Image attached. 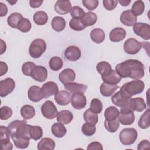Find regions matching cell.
Wrapping results in <instances>:
<instances>
[{"label": "cell", "mask_w": 150, "mask_h": 150, "mask_svg": "<svg viewBox=\"0 0 150 150\" xmlns=\"http://www.w3.org/2000/svg\"><path fill=\"white\" fill-rule=\"evenodd\" d=\"M144 70L145 67L140 61L129 59L118 64L115 70L121 78L140 79L145 75Z\"/></svg>", "instance_id": "1"}, {"label": "cell", "mask_w": 150, "mask_h": 150, "mask_svg": "<svg viewBox=\"0 0 150 150\" xmlns=\"http://www.w3.org/2000/svg\"><path fill=\"white\" fill-rule=\"evenodd\" d=\"M31 125L27 124L26 120H15L8 125L11 138H21L30 140L31 139L29 129Z\"/></svg>", "instance_id": "2"}, {"label": "cell", "mask_w": 150, "mask_h": 150, "mask_svg": "<svg viewBox=\"0 0 150 150\" xmlns=\"http://www.w3.org/2000/svg\"><path fill=\"white\" fill-rule=\"evenodd\" d=\"M144 88L145 84L144 81L141 80L135 79L125 83L120 89L132 97V96L141 93L144 91Z\"/></svg>", "instance_id": "3"}, {"label": "cell", "mask_w": 150, "mask_h": 150, "mask_svg": "<svg viewBox=\"0 0 150 150\" xmlns=\"http://www.w3.org/2000/svg\"><path fill=\"white\" fill-rule=\"evenodd\" d=\"M46 44L44 40L42 39H36L30 43L29 47V53L30 56L35 59L39 58L45 52Z\"/></svg>", "instance_id": "4"}, {"label": "cell", "mask_w": 150, "mask_h": 150, "mask_svg": "<svg viewBox=\"0 0 150 150\" xmlns=\"http://www.w3.org/2000/svg\"><path fill=\"white\" fill-rule=\"evenodd\" d=\"M138 137V132L135 128H127L121 131L119 134V139L121 143L124 145L133 144Z\"/></svg>", "instance_id": "5"}, {"label": "cell", "mask_w": 150, "mask_h": 150, "mask_svg": "<svg viewBox=\"0 0 150 150\" xmlns=\"http://www.w3.org/2000/svg\"><path fill=\"white\" fill-rule=\"evenodd\" d=\"M118 120L122 125H129L135 121V115L132 111L128 106L122 107L118 116Z\"/></svg>", "instance_id": "6"}, {"label": "cell", "mask_w": 150, "mask_h": 150, "mask_svg": "<svg viewBox=\"0 0 150 150\" xmlns=\"http://www.w3.org/2000/svg\"><path fill=\"white\" fill-rule=\"evenodd\" d=\"M41 112L43 117L52 120L57 117L58 111L53 103L50 100L46 101L41 107Z\"/></svg>", "instance_id": "7"}, {"label": "cell", "mask_w": 150, "mask_h": 150, "mask_svg": "<svg viewBox=\"0 0 150 150\" xmlns=\"http://www.w3.org/2000/svg\"><path fill=\"white\" fill-rule=\"evenodd\" d=\"M10 132L8 127H0V145L2 150H11L13 145L10 142Z\"/></svg>", "instance_id": "8"}, {"label": "cell", "mask_w": 150, "mask_h": 150, "mask_svg": "<svg viewBox=\"0 0 150 150\" xmlns=\"http://www.w3.org/2000/svg\"><path fill=\"white\" fill-rule=\"evenodd\" d=\"M131 98V96L120 89L112 96L111 101L114 105L122 108L128 106Z\"/></svg>", "instance_id": "9"}, {"label": "cell", "mask_w": 150, "mask_h": 150, "mask_svg": "<svg viewBox=\"0 0 150 150\" xmlns=\"http://www.w3.org/2000/svg\"><path fill=\"white\" fill-rule=\"evenodd\" d=\"M133 30L135 35L144 39H150V25L143 22H137L133 26Z\"/></svg>", "instance_id": "10"}, {"label": "cell", "mask_w": 150, "mask_h": 150, "mask_svg": "<svg viewBox=\"0 0 150 150\" xmlns=\"http://www.w3.org/2000/svg\"><path fill=\"white\" fill-rule=\"evenodd\" d=\"M142 44L134 38H129L124 43V50L129 54H135L141 49Z\"/></svg>", "instance_id": "11"}, {"label": "cell", "mask_w": 150, "mask_h": 150, "mask_svg": "<svg viewBox=\"0 0 150 150\" xmlns=\"http://www.w3.org/2000/svg\"><path fill=\"white\" fill-rule=\"evenodd\" d=\"M15 87L14 80L10 77H7L0 81V96L5 97L10 94Z\"/></svg>", "instance_id": "12"}, {"label": "cell", "mask_w": 150, "mask_h": 150, "mask_svg": "<svg viewBox=\"0 0 150 150\" xmlns=\"http://www.w3.org/2000/svg\"><path fill=\"white\" fill-rule=\"evenodd\" d=\"M71 105L77 110L84 108L87 104V99L83 93L73 94L71 97Z\"/></svg>", "instance_id": "13"}, {"label": "cell", "mask_w": 150, "mask_h": 150, "mask_svg": "<svg viewBox=\"0 0 150 150\" xmlns=\"http://www.w3.org/2000/svg\"><path fill=\"white\" fill-rule=\"evenodd\" d=\"M41 91L44 98H48L51 96H55L59 91V88L55 82L47 81L42 86Z\"/></svg>", "instance_id": "14"}, {"label": "cell", "mask_w": 150, "mask_h": 150, "mask_svg": "<svg viewBox=\"0 0 150 150\" xmlns=\"http://www.w3.org/2000/svg\"><path fill=\"white\" fill-rule=\"evenodd\" d=\"M30 77L35 81H45L47 77V70L44 66H36L31 73Z\"/></svg>", "instance_id": "15"}, {"label": "cell", "mask_w": 150, "mask_h": 150, "mask_svg": "<svg viewBox=\"0 0 150 150\" xmlns=\"http://www.w3.org/2000/svg\"><path fill=\"white\" fill-rule=\"evenodd\" d=\"M121 22L125 26H134L137 23V16L134 15L131 10H126L122 12L120 18Z\"/></svg>", "instance_id": "16"}, {"label": "cell", "mask_w": 150, "mask_h": 150, "mask_svg": "<svg viewBox=\"0 0 150 150\" xmlns=\"http://www.w3.org/2000/svg\"><path fill=\"white\" fill-rule=\"evenodd\" d=\"M54 9L59 14H67L71 9V4L69 0H58L54 5Z\"/></svg>", "instance_id": "17"}, {"label": "cell", "mask_w": 150, "mask_h": 150, "mask_svg": "<svg viewBox=\"0 0 150 150\" xmlns=\"http://www.w3.org/2000/svg\"><path fill=\"white\" fill-rule=\"evenodd\" d=\"M65 57L70 61L74 62L79 60L81 56L80 49L76 46H70L64 51Z\"/></svg>", "instance_id": "18"}, {"label": "cell", "mask_w": 150, "mask_h": 150, "mask_svg": "<svg viewBox=\"0 0 150 150\" xmlns=\"http://www.w3.org/2000/svg\"><path fill=\"white\" fill-rule=\"evenodd\" d=\"M128 107L132 111L141 112L146 108V103L145 100L141 97H136L131 98Z\"/></svg>", "instance_id": "19"}, {"label": "cell", "mask_w": 150, "mask_h": 150, "mask_svg": "<svg viewBox=\"0 0 150 150\" xmlns=\"http://www.w3.org/2000/svg\"><path fill=\"white\" fill-rule=\"evenodd\" d=\"M76 78V74L74 70L71 69L67 68L62 70L59 75V79L63 84H66L73 82Z\"/></svg>", "instance_id": "20"}, {"label": "cell", "mask_w": 150, "mask_h": 150, "mask_svg": "<svg viewBox=\"0 0 150 150\" xmlns=\"http://www.w3.org/2000/svg\"><path fill=\"white\" fill-rule=\"evenodd\" d=\"M28 98L33 102H38L44 98L41 88L37 86H31L28 91Z\"/></svg>", "instance_id": "21"}, {"label": "cell", "mask_w": 150, "mask_h": 150, "mask_svg": "<svg viewBox=\"0 0 150 150\" xmlns=\"http://www.w3.org/2000/svg\"><path fill=\"white\" fill-rule=\"evenodd\" d=\"M126 36V31L121 27H117L111 30L109 35L110 40L112 42H119Z\"/></svg>", "instance_id": "22"}, {"label": "cell", "mask_w": 150, "mask_h": 150, "mask_svg": "<svg viewBox=\"0 0 150 150\" xmlns=\"http://www.w3.org/2000/svg\"><path fill=\"white\" fill-rule=\"evenodd\" d=\"M71 97L70 93L66 90H60L54 96V100L57 104L66 105L70 103Z\"/></svg>", "instance_id": "23"}, {"label": "cell", "mask_w": 150, "mask_h": 150, "mask_svg": "<svg viewBox=\"0 0 150 150\" xmlns=\"http://www.w3.org/2000/svg\"><path fill=\"white\" fill-rule=\"evenodd\" d=\"M101 79L103 82L111 85H117L121 80V78L117 73L115 70L112 69L108 74L105 75H102Z\"/></svg>", "instance_id": "24"}, {"label": "cell", "mask_w": 150, "mask_h": 150, "mask_svg": "<svg viewBox=\"0 0 150 150\" xmlns=\"http://www.w3.org/2000/svg\"><path fill=\"white\" fill-rule=\"evenodd\" d=\"M64 87L65 89L67 90L72 94L76 93H84L87 88V86L86 85L74 82L64 84Z\"/></svg>", "instance_id": "25"}, {"label": "cell", "mask_w": 150, "mask_h": 150, "mask_svg": "<svg viewBox=\"0 0 150 150\" xmlns=\"http://www.w3.org/2000/svg\"><path fill=\"white\" fill-rule=\"evenodd\" d=\"M119 88L118 85H111L103 82L100 87V93L104 97L111 96Z\"/></svg>", "instance_id": "26"}, {"label": "cell", "mask_w": 150, "mask_h": 150, "mask_svg": "<svg viewBox=\"0 0 150 150\" xmlns=\"http://www.w3.org/2000/svg\"><path fill=\"white\" fill-rule=\"evenodd\" d=\"M73 118V115L72 112L69 110H64L58 112L57 115V122L63 124H69Z\"/></svg>", "instance_id": "27"}, {"label": "cell", "mask_w": 150, "mask_h": 150, "mask_svg": "<svg viewBox=\"0 0 150 150\" xmlns=\"http://www.w3.org/2000/svg\"><path fill=\"white\" fill-rule=\"evenodd\" d=\"M55 148V142L50 138H43L38 144L39 150H53Z\"/></svg>", "instance_id": "28"}, {"label": "cell", "mask_w": 150, "mask_h": 150, "mask_svg": "<svg viewBox=\"0 0 150 150\" xmlns=\"http://www.w3.org/2000/svg\"><path fill=\"white\" fill-rule=\"evenodd\" d=\"M105 33L103 30L100 28H95L90 32V38L96 43H101L105 39Z\"/></svg>", "instance_id": "29"}, {"label": "cell", "mask_w": 150, "mask_h": 150, "mask_svg": "<svg viewBox=\"0 0 150 150\" xmlns=\"http://www.w3.org/2000/svg\"><path fill=\"white\" fill-rule=\"evenodd\" d=\"M51 26L55 31L61 32L66 27V21L63 17L55 16L52 20Z\"/></svg>", "instance_id": "30"}, {"label": "cell", "mask_w": 150, "mask_h": 150, "mask_svg": "<svg viewBox=\"0 0 150 150\" xmlns=\"http://www.w3.org/2000/svg\"><path fill=\"white\" fill-rule=\"evenodd\" d=\"M51 131L54 137L57 138H62L65 135L67 130L63 124L56 122L52 125L51 127Z\"/></svg>", "instance_id": "31"}, {"label": "cell", "mask_w": 150, "mask_h": 150, "mask_svg": "<svg viewBox=\"0 0 150 150\" xmlns=\"http://www.w3.org/2000/svg\"><path fill=\"white\" fill-rule=\"evenodd\" d=\"M81 20L86 27L90 26L96 23L97 16L95 13L92 12H88L85 13L84 15L83 16Z\"/></svg>", "instance_id": "32"}, {"label": "cell", "mask_w": 150, "mask_h": 150, "mask_svg": "<svg viewBox=\"0 0 150 150\" xmlns=\"http://www.w3.org/2000/svg\"><path fill=\"white\" fill-rule=\"evenodd\" d=\"M22 15L18 12L12 13L7 18V23L9 26L12 28L17 29L18 24L21 20L23 19Z\"/></svg>", "instance_id": "33"}, {"label": "cell", "mask_w": 150, "mask_h": 150, "mask_svg": "<svg viewBox=\"0 0 150 150\" xmlns=\"http://www.w3.org/2000/svg\"><path fill=\"white\" fill-rule=\"evenodd\" d=\"M21 114L23 119L29 120L35 115V110L30 105H24L21 108Z\"/></svg>", "instance_id": "34"}, {"label": "cell", "mask_w": 150, "mask_h": 150, "mask_svg": "<svg viewBox=\"0 0 150 150\" xmlns=\"http://www.w3.org/2000/svg\"><path fill=\"white\" fill-rule=\"evenodd\" d=\"M33 21L38 25H44L48 21V16L45 11H39L33 15Z\"/></svg>", "instance_id": "35"}, {"label": "cell", "mask_w": 150, "mask_h": 150, "mask_svg": "<svg viewBox=\"0 0 150 150\" xmlns=\"http://www.w3.org/2000/svg\"><path fill=\"white\" fill-rule=\"evenodd\" d=\"M118 109L114 106H110L104 111V117L105 120L111 121L116 120L119 114Z\"/></svg>", "instance_id": "36"}, {"label": "cell", "mask_w": 150, "mask_h": 150, "mask_svg": "<svg viewBox=\"0 0 150 150\" xmlns=\"http://www.w3.org/2000/svg\"><path fill=\"white\" fill-rule=\"evenodd\" d=\"M149 109H147L140 117L138 122V126L142 129H146L149 128L150 125L149 122Z\"/></svg>", "instance_id": "37"}, {"label": "cell", "mask_w": 150, "mask_h": 150, "mask_svg": "<svg viewBox=\"0 0 150 150\" xmlns=\"http://www.w3.org/2000/svg\"><path fill=\"white\" fill-rule=\"evenodd\" d=\"M96 69L98 73L102 76L105 75L110 73L111 71L112 68L111 64L105 61H102L97 63L96 66Z\"/></svg>", "instance_id": "38"}, {"label": "cell", "mask_w": 150, "mask_h": 150, "mask_svg": "<svg viewBox=\"0 0 150 150\" xmlns=\"http://www.w3.org/2000/svg\"><path fill=\"white\" fill-rule=\"evenodd\" d=\"M63 62L62 59L58 56L52 57L49 62V66L53 71H58L63 67Z\"/></svg>", "instance_id": "39"}, {"label": "cell", "mask_w": 150, "mask_h": 150, "mask_svg": "<svg viewBox=\"0 0 150 150\" xmlns=\"http://www.w3.org/2000/svg\"><path fill=\"white\" fill-rule=\"evenodd\" d=\"M84 120L86 122L93 124H96L98 120V117L97 114L92 112L90 108L86 110L83 114Z\"/></svg>", "instance_id": "40"}, {"label": "cell", "mask_w": 150, "mask_h": 150, "mask_svg": "<svg viewBox=\"0 0 150 150\" xmlns=\"http://www.w3.org/2000/svg\"><path fill=\"white\" fill-rule=\"evenodd\" d=\"M145 9V4L142 1L138 0L134 2L131 8V12L135 16H139L142 14Z\"/></svg>", "instance_id": "41"}, {"label": "cell", "mask_w": 150, "mask_h": 150, "mask_svg": "<svg viewBox=\"0 0 150 150\" xmlns=\"http://www.w3.org/2000/svg\"><path fill=\"white\" fill-rule=\"evenodd\" d=\"M29 134L31 139L37 141L41 138L43 136V130L40 126L30 125Z\"/></svg>", "instance_id": "42"}, {"label": "cell", "mask_w": 150, "mask_h": 150, "mask_svg": "<svg viewBox=\"0 0 150 150\" xmlns=\"http://www.w3.org/2000/svg\"><path fill=\"white\" fill-rule=\"evenodd\" d=\"M69 26L70 28L76 31H81L86 27L83 25L81 19L72 18L69 22Z\"/></svg>", "instance_id": "43"}, {"label": "cell", "mask_w": 150, "mask_h": 150, "mask_svg": "<svg viewBox=\"0 0 150 150\" xmlns=\"http://www.w3.org/2000/svg\"><path fill=\"white\" fill-rule=\"evenodd\" d=\"M104 127L108 132L114 133L120 127V123L118 120H117V119L111 121L105 120Z\"/></svg>", "instance_id": "44"}, {"label": "cell", "mask_w": 150, "mask_h": 150, "mask_svg": "<svg viewBox=\"0 0 150 150\" xmlns=\"http://www.w3.org/2000/svg\"><path fill=\"white\" fill-rule=\"evenodd\" d=\"M90 109L96 114H100L103 110V104L98 98H93L90 103Z\"/></svg>", "instance_id": "45"}, {"label": "cell", "mask_w": 150, "mask_h": 150, "mask_svg": "<svg viewBox=\"0 0 150 150\" xmlns=\"http://www.w3.org/2000/svg\"><path fill=\"white\" fill-rule=\"evenodd\" d=\"M96 130V127L94 124H90L88 122H86L84 123L81 127V131L83 134L88 137H90L95 133Z\"/></svg>", "instance_id": "46"}, {"label": "cell", "mask_w": 150, "mask_h": 150, "mask_svg": "<svg viewBox=\"0 0 150 150\" xmlns=\"http://www.w3.org/2000/svg\"><path fill=\"white\" fill-rule=\"evenodd\" d=\"M32 28V25L30 23V21L26 18H23L19 22L18 26V29H19L21 32L26 33L30 31Z\"/></svg>", "instance_id": "47"}, {"label": "cell", "mask_w": 150, "mask_h": 150, "mask_svg": "<svg viewBox=\"0 0 150 150\" xmlns=\"http://www.w3.org/2000/svg\"><path fill=\"white\" fill-rule=\"evenodd\" d=\"M12 140L14 142L15 146L18 148L25 149L28 147L29 145V140L21 138H12Z\"/></svg>", "instance_id": "48"}, {"label": "cell", "mask_w": 150, "mask_h": 150, "mask_svg": "<svg viewBox=\"0 0 150 150\" xmlns=\"http://www.w3.org/2000/svg\"><path fill=\"white\" fill-rule=\"evenodd\" d=\"M12 115V109L8 106H3L0 108V118L2 120H6Z\"/></svg>", "instance_id": "49"}, {"label": "cell", "mask_w": 150, "mask_h": 150, "mask_svg": "<svg viewBox=\"0 0 150 150\" xmlns=\"http://www.w3.org/2000/svg\"><path fill=\"white\" fill-rule=\"evenodd\" d=\"M36 66V64L31 62H27L23 64L22 66V73L26 76H30L31 73Z\"/></svg>", "instance_id": "50"}, {"label": "cell", "mask_w": 150, "mask_h": 150, "mask_svg": "<svg viewBox=\"0 0 150 150\" xmlns=\"http://www.w3.org/2000/svg\"><path fill=\"white\" fill-rule=\"evenodd\" d=\"M84 14V11L79 6H74L72 7L70 11V15L73 18L81 19Z\"/></svg>", "instance_id": "51"}, {"label": "cell", "mask_w": 150, "mask_h": 150, "mask_svg": "<svg viewBox=\"0 0 150 150\" xmlns=\"http://www.w3.org/2000/svg\"><path fill=\"white\" fill-rule=\"evenodd\" d=\"M82 3L89 11L95 9L98 5V1L97 0H83Z\"/></svg>", "instance_id": "52"}, {"label": "cell", "mask_w": 150, "mask_h": 150, "mask_svg": "<svg viewBox=\"0 0 150 150\" xmlns=\"http://www.w3.org/2000/svg\"><path fill=\"white\" fill-rule=\"evenodd\" d=\"M103 6L105 9L112 11L115 8L117 5L118 1L117 0H104L103 1Z\"/></svg>", "instance_id": "53"}, {"label": "cell", "mask_w": 150, "mask_h": 150, "mask_svg": "<svg viewBox=\"0 0 150 150\" xmlns=\"http://www.w3.org/2000/svg\"><path fill=\"white\" fill-rule=\"evenodd\" d=\"M87 150H103V148L101 144L97 141L92 142L88 144L87 148Z\"/></svg>", "instance_id": "54"}, {"label": "cell", "mask_w": 150, "mask_h": 150, "mask_svg": "<svg viewBox=\"0 0 150 150\" xmlns=\"http://www.w3.org/2000/svg\"><path fill=\"white\" fill-rule=\"evenodd\" d=\"M150 148V143L148 140H142L138 145V150L149 149Z\"/></svg>", "instance_id": "55"}, {"label": "cell", "mask_w": 150, "mask_h": 150, "mask_svg": "<svg viewBox=\"0 0 150 150\" xmlns=\"http://www.w3.org/2000/svg\"><path fill=\"white\" fill-rule=\"evenodd\" d=\"M8 66L6 63L1 61L0 62V76L6 74L8 71Z\"/></svg>", "instance_id": "56"}, {"label": "cell", "mask_w": 150, "mask_h": 150, "mask_svg": "<svg viewBox=\"0 0 150 150\" xmlns=\"http://www.w3.org/2000/svg\"><path fill=\"white\" fill-rule=\"evenodd\" d=\"M8 12V8L3 2H0V16H5Z\"/></svg>", "instance_id": "57"}, {"label": "cell", "mask_w": 150, "mask_h": 150, "mask_svg": "<svg viewBox=\"0 0 150 150\" xmlns=\"http://www.w3.org/2000/svg\"><path fill=\"white\" fill-rule=\"evenodd\" d=\"M43 1H29V5L31 8H39L41 6L43 3Z\"/></svg>", "instance_id": "58"}, {"label": "cell", "mask_w": 150, "mask_h": 150, "mask_svg": "<svg viewBox=\"0 0 150 150\" xmlns=\"http://www.w3.org/2000/svg\"><path fill=\"white\" fill-rule=\"evenodd\" d=\"M1 54H2L6 50V43L4 42L2 39H1Z\"/></svg>", "instance_id": "59"}, {"label": "cell", "mask_w": 150, "mask_h": 150, "mask_svg": "<svg viewBox=\"0 0 150 150\" xmlns=\"http://www.w3.org/2000/svg\"><path fill=\"white\" fill-rule=\"evenodd\" d=\"M118 2L122 6H128L130 4L131 1L130 0H120Z\"/></svg>", "instance_id": "60"}, {"label": "cell", "mask_w": 150, "mask_h": 150, "mask_svg": "<svg viewBox=\"0 0 150 150\" xmlns=\"http://www.w3.org/2000/svg\"><path fill=\"white\" fill-rule=\"evenodd\" d=\"M7 2H9V4H11V5H14L17 1H7Z\"/></svg>", "instance_id": "61"}]
</instances>
